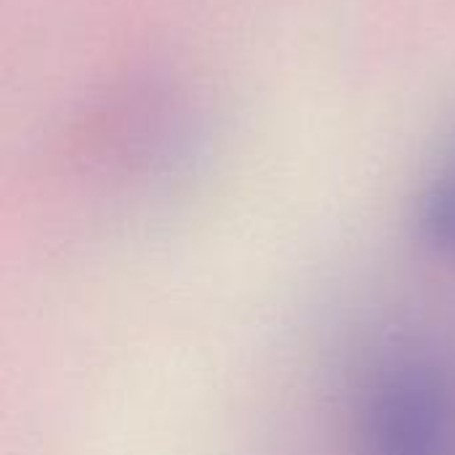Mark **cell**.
Returning <instances> with one entry per match:
<instances>
[{"label": "cell", "instance_id": "cell-1", "mask_svg": "<svg viewBox=\"0 0 455 455\" xmlns=\"http://www.w3.org/2000/svg\"><path fill=\"white\" fill-rule=\"evenodd\" d=\"M352 455H455V371L435 352L381 355L363 379Z\"/></svg>", "mask_w": 455, "mask_h": 455}, {"label": "cell", "instance_id": "cell-2", "mask_svg": "<svg viewBox=\"0 0 455 455\" xmlns=\"http://www.w3.org/2000/svg\"><path fill=\"white\" fill-rule=\"evenodd\" d=\"M416 235L437 261L455 267V155L432 171L419 192Z\"/></svg>", "mask_w": 455, "mask_h": 455}]
</instances>
